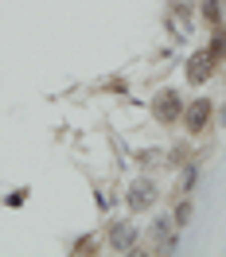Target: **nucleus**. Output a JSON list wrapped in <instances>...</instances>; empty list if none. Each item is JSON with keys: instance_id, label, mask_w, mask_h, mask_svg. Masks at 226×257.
<instances>
[{"instance_id": "nucleus-1", "label": "nucleus", "mask_w": 226, "mask_h": 257, "mask_svg": "<svg viewBox=\"0 0 226 257\" xmlns=\"http://www.w3.org/2000/svg\"><path fill=\"white\" fill-rule=\"evenodd\" d=\"M105 241H109V249H117V253H133L137 241H141V234H137L133 218H113V222L105 226Z\"/></svg>"}, {"instance_id": "nucleus-2", "label": "nucleus", "mask_w": 226, "mask_h": 257, "mask_svg": "<svg viewBox=\"0 0 226 257\" xmlns=\"http://www.w3.org/2000/svg\"><path fill=\"white\" fill-rule=\"evenodd\" d=\"M156 199H160V187L152 179H137L125 195V207H129V214H145V210L156 207Z\"/></svg>"}, {"instance_id": "nucleus-3", "label": "nucleus", "mask_w": 226, "mask_h": 257, "mask_svg": "<svg viewBox=\"0 0 226 257\" xmlns=\"http://www.w3.org/2000/svg\"><path fill=\"white\" fill-rule=\"evenodd\" d=\"M183 109H187V101H183L176 90H164V94L152 101V117H156L160 125H176V121H183Z\"/></svg>"}, {"instance_id": "nucleus-4", "label": "nucleus", "mask_w": 226, "mask_h": 257, "mask_svg": "<svg viewBox=\"0 0 226 257\" xmlns=\"http://www.w3.org/2000/svg\"><path fill=\"white\" fill-rule=\"evenodd\" d=\"M210 117H214V101H210V97H195L191 105L183 109V128H187L191 137H199V133L210 125Z\"/></svg>"}, {"instance_id": "nucleus-5", "label": "nucleus", "mask_w": 226, "mask_h": 257, "mask_svg": "<svg viewBox=\"0 0 226 257\" xmlns=\"http://www.w3.org/2000/svg\"><path fill=\"white\" fill-rule=\"evenodd\" d=\"M152 249L156 253H176V222L164 218V214L152 222Z\"/></svg>"}, {"instance_id": "nucleus-6", "label": "nucleus", "mask_w": 226, "mask_h": 257, "mask_svg": "<svg viewBox=\"0 0 226 257\" xmlns=\"http://www.w3.org/2000/svg\"><path fill=\"white\" fill-rule=\"evenodd\" d=\"M214 66H218V63L210 59V51H195V59L187 63V78H191L195 86H203V82L214 74Z\"/></svg>"}, {"instance_id": "nucleus-7", "label": "nucleus", "mask_w": 226, "mask_h": 257, "mask_svg": "<svg viewBox=\"0 0 226 257\" xmlns=\"http://www.w3.org/2000/svg\"><path fill=\"white\" fill-rule=\"evenodd\" d=\"M203 20L210 24V32H214V28H226L222 24V0H203Z\"/></svg>"}, {"instance_id": "nucleus-8", "label": "nucleus", "mask_w": 226, "mask_h": 257, "mask_svg": "<svg viewBox=\"0 0 226 257\" xmlns=\"http://www.w3.org/2000/svg\"><path fill=\"white\" fill-rule=\"evenodd\" d=\"M207 51H210V59H214V63H222V59H226V28H214Z\"/></svg>"}, {"instance_id": "nucleus-9", "label": "nucleus", "mask_w": 226, "mask_h": 257, "mask_svg": "<svg viewBox=\"0 0 226 257\" xmlns=\"http://www.w3.org/2000/svg\"><path fill=\"white\" fill-rule=\"evenodd\" d=\"M195 183H199V168H195V164H187V168H183V176H179V191L191 195V191H195Z\"/></svg>"}, {"instance_id": "nucleus-10", "label": "nucleus", "mask_w": 226, "mask_h": 257, "mask_svg": "<svg viewBox=\"0 0 226 257\" xmlns=\"http://www.w3.org/2000/svg\"><path fill=\"white\" fill-rule=\"evenodd\" d=\"M172 222H176V226H187V222H191V199H183V203L176 207V218H172Z\"/></svg>"}, {"instance_id": "nucleus-11", "label": "nucleus", "mask_w": 226, "mask_h": 257, "mask_svg": "<svg viewBox=\"0 0 226 257\" xmlns=\"http://www.w3.org/2000/svg\"><path fill=\"white\" fill-rule=\"evenodd\" d=\"M70 249H74V253H94V238H82L78 245H70Z\"/></svg>"}, {"instance_id": "nucleus-12", "label": "nucleus", "mask_w": 226, "mask_h": 257, "mask_svg": "<svg viewBox=\"0 0 226 257\" xmlns=\"http://www.w3.org/2000/svg\"><path fill=\"white\" fill-rule=\"evenodd\" d=\"M218 117H222V125H226V105H222V113H218Z\"/></svg>"}]
</instances>
